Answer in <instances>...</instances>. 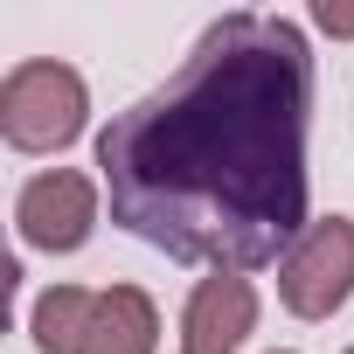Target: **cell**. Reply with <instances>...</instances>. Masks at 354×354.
Wrapping results in <instances>:
<instances>
[{
    "instance_id": "cell-8",
    "label": "cell",
    "mask_w": 354,
    "mask_h": 354,
    "mask_svg": "<svg viewBox=\"0 0 354 354\" xmlns=\"http://www.w3.org/2000/svg\"><path fill=\"white\" fill-rule=\"evenodd\" d=\"M313 28L333 42H354V0H313Z\"/></svg>"
},
{
    "instance_id": "cell-3",
    "label": "cell",
    "mask_w": 354,
    "mask_h": 354,
    "mask_svg": "<svg viewBox=\"0 0 354 354\" xmlns=\"http://www.w3.org/2000/svg\"><path fill=\"white\" fill-rule=\"evenodd\" d=\"M278 299L292 319H333L354 299V216H313L278 257Z\"/></svg>"
},
{
    "instance_id": "cell-10",
    "label": "cell",
    "mask_w": 354,
    "mask_h": 354,
    "mask_svg": "<svg viewBox=\"0 0 354 354\" xmlns=\"http://www.w3.org/2000/svg\"><path fill=\"white\" fill-rule=\"evenodd\" d=\"M347 354H354V347H347Z\"/></svg>"
},
{
    "instance_id": "cell-4",
    "label": "cell",
    "mask_w": 354,
    "mask_h": 354,
    "mask_svg": "<svg viewBox=\"0 0 354 354\" xmlns=\"http://www.w3.org/2000/svg\"><path fill=\"white\" fill-rule=\"evenodd\" d=\"M15 230H21L28 250H49V257L84 250L91 230H97V181H91V174H77V167L35 174V181L15 195Z\"/></svg>"
},
{
    "instance_id": "cell-6",
    "label": "cell",
    "mask_w": 354,
    "mask_h": 354,
    "mask_svg": "<svg viewBox=\"0 0 354 354\" xmlns=\"http://www.w3.org/2000/svg\"><path fill=\"white\" fill-rule=\"evenodd\" d=\"M160 347V306L146 285H111L97 292V313L84 326L77 354H153Z\"/></svg>"
},
{
    "instance_id": "cell-2",
    "label": "cell",
    "mask_w": 354,
    "mask_h": 354,
    "mask_svg": "<svg viewBox=\"0 0 354 354\" xmlns=\"http://www.w3.org/2000/svg\"><path fill=\"white\" fill-rule=\"evenodd\" d=\"M91 118V91L70 63L28 56L0 77V139L15 153H63Z\"/></svg>"
},
{
    "instance_id": "cell-9",
    "label": "cell",
    "mask_w": 354,
    "mask_h": 354,
    "mask_svg": "<svg viewBox=\"0 0 354 354\" xmlns=\"http://www.w3.org/2000/svg\"><path fill=\"white\" fill-rule=\"evenodd\" d=\"M278 354H285V347H278Z\"/></svg>"
},
{
    "instance_id": "cell-5",
    "label": "cell",
    "mask_w": 354,
    "mask_h": 354,
    "mask_svg": "<svg viewBox=\"0 0 354 354\" xmlns=\"http://www.w3.org/2000/svg\"><path fill=\"white\" fill-rule=\"evenodd\" d=\"M257 333V285L236 271H209L181 313V354H236Z\"/></svg>"
},
{
    "instance_id": "cell-1",
    "label": "cell",
    "mask_w": 354,
    "mask_h": 354,
    "mask_svg": "<svg viewBox=\"0 0 354 354\" xmlns=\"http://www.w3.org/2000/svg\"><path fill=\"white\" fill-rule=\"evenodd\" d=\"M313 49L285 15H223L97 132L111 223L174 264L257 271L306 236Z\"/></svg>"
},
{
    "instance_id": "cell-7",
    "label": "cell",
    "mask_w": 354,
    "mask_h": 354,
    "mask_svg": "<svg viewBox=\"0 0 354 354\" xmlns=\"http://www.w3.org/2000/svg\"><path fill=\"white\" fill-rule=\"evenodd\" d=\"M91 313H97V292H84V285H49V292L35 299V313H28V333H35L42 354H77Z\"/></svg>"
}]
</instances>
